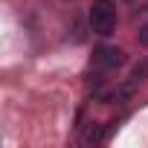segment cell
Wrapping results in <instances>:
<instances>
[{
    "mask_svg": "<svg viewBox=\"0 0 148 148\" xmlns=\"http://www.w3.org/2000/svg\"><path fill=\"white\" fill-rule=\"evenodd\" d=\"M90 26H93L96 35H113V29H116V6L110 0H93Z\"/></svg>",
    "mask_w": 148,
    "mask_h": 148,
    "instance_id": "cell-1",
    "label": "cell"
},
{
    "mask_svg": "<svg viewBox=\"0 0 148 148\" xmlns=\"http://www.w3.org/2000/svg\"><path fill=\"white\" fill-rule=\"evenodd\" d=\"M93 64H99V67H105V70H113V67L125 64V52H122L119 47H96Z\"/></svg>",
    "mask_w": 148,
    "mask_h": 148,
    "instance_id": "cell-2",
    "label": "cell"
},
{
    "mask_svg": "<svg viewBox=\"0 0 148 148\" xmlns=\"http://www.w3.org/2000/svg\"><path fill=\"white\" fill-rule=\"evenodd\" d=\"M145 79H148V61H142V64L134 67V73H131V87L139 84V82H145Z\"/></svg>",
    "mask_w": 148,
    "mask_h": 148,
    "instance_id": "cell-3",
    "label": "cell"
},
{
    "mask_svg": "<svg viewBox=\"0 0 148 148\" xmlns=\"http://www.w3.org/2000/svg\"><path fill=\"white\" fill-rule=\"evenodd\" d=\"M139 44H142V47H148V23L139 29Z\"/></svg>",
    "mask_w": 148,
    "mask_h": 148,
    "instance_id": "cell-4",
    "label": "cell"
},
{
    "mask_svg": "<svg viewBox=\"0 0 148 148\" xmlns=\"http://www.w3.org/2000/svg\"><path fill=\"white\" fill-rule=\"evenodd\" d=\"M125 3H134V0H125Z\"/></svg>",
    "mask_w": 148,
    "mask_h": 148,
    "instance_id": "cell-5",
    "label": "cell"
}]
</instances>
